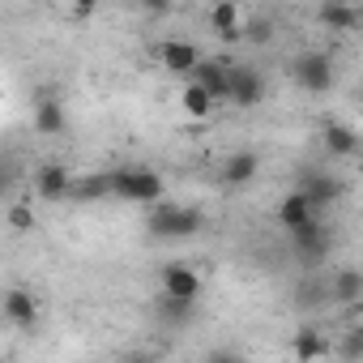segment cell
<instances>
[{
  "label": "cell",
  "instance_id": "cell-2",
  "mask_svg": "<svg viewBox=\"0 0 363 363\" xmlns=\"http://www.w3.org/2000/svg\"><path fill=\"white\" fill-rule=\"evenodd\" d=\"M201 223H206L201 210H193V206H171V201L150 206V218H145V227H150L154 240H193L201 231Z\"/></svg>",
  "mask_w": 363,
  "mask_h": 363
},
{
  "label": "cell",
  "instance_id": "cell-29",
  "mask_svg": "<svg viewBox=\"0 0 363 363\" xmlns=\"http://www.w3.org/2000/svg\"><path fill=\"white\" fill-rule=\"evenodd\" d=\"M0 363H9V359H0Z\"/></svg>",
  "mask_w": 363,
  "mask_h": 363
},
{
  "label": "cell",
  "instance_id": "cell-25",
  "mask_svg": "<svg viewBox=\"0 0 363 363\" xmlns=\"http://www.w3.org/2000/svg\"><path fill=\"white\" fill-rule=\"evenodd\" d=\"M244 35H248L252 43H269V39H274V22H265V18H257V22H252V26H248Z\"/></svg>",
  "mask_w": 363,
  "mask_h": 363
},
{
  "label": "cell",
  "instance_id": "cell-15",
  "mask_svg": "<svg viewBox=\"0 0 363 363\" xmlns=\"http://www.w3.org/2000/svg\"><path fill=\"white\" fill-rule=\"evenodd\" d=\"M278 223H282L286 231H299V227L316 223V214H312V206L303 201V193H299V189L282 197V206H278Z\"/></svg>",
  "mask_w": 363,
  "mask_h": 363
},
{
  "label": "cell",
  "instance_id": "cell-18",
  "mask_svg": "<svg viewBox=\"0 0 363 363\" xmlns=\"http://www.w3.org/2000/svg\"><path fill=\"white\" fill-rule=\"evenodd\" d=\"M291 244H295V252H299V257H308V261H316V257H325V252H329V240H325L320 223H308V227L291 231Z\"/></svg>",
  "mask_w": 363,
  "mask_h": 363
},
{
  "label": "cell",
  "instance_id": "cell-16",
  "mask_svg": "<svg viewBox=\"0 0 363 363\" xmlns=\"http://www.w3.org/2000/svg\"><path fill=\"white\" fill-rule=\"evenodd\" d=\"M329 295H333L342 308H354V303L363 299V274H359L354 265L337 269V274H333V286H329Z\"/></svg>",
  "mask_w": 363,
  "mask_h": 363
},
{
  "label": "cell",
  "instance_id": "cell-13",
  "mask_svg": "<svg viewBox=\"0 0 363 363\" xmlns=\"http://www.w3.org/2000/svg\"><path fill=\"white\" fill-rule=\"evenodd\" d=\"M299 193H303V201H308L312 214H316V210H325V206H333V201L342 197V179H333V175H308Z\"/></svg>",
  "mask_w": 363,
  "mask_h": 363
},
{
  "label": "cell",
  "instance_id": "cell-5",
  "mask_svg": "<svg viewBox=\"0 0 363 363\" xmlns=\"http://www.w3.org/2000/svg\"><path fill=\"white\" fill-rule=\"evenodd\" d=\"M189 82H197L210 99H214V107L218 103H227V94H231V60H201L197 69H193V77Z\"/></svg>",
  "mask_w": 363,
  "mask_h": 363
},
{
  "label": "cell",
  "instance_id": "cell-27",
  "mask_svg": "<svg viewBox=\"0 0 363 363\" xmlns=\"http://www.w3.org/2000/svg\"><path fill=\"white\" fill-rule=\"evenodd\" d=\"M206 363H240V354H227V350H218V354H210Z\"/></svg>",
  "mask_w": 363,
  "mask_h": 363
},
{
  "label": "cell",
  "instance_id": "cell-24",
  "mask_svg": "<svg viewBox=\"0 0 363 363\" xmlns=\"http://www.w3.org/2000/svg\"><path fill=\"white\" fill-rule=\"evenodd\" d=\"M342 354H346L350 363H359V354H363V329H350V333L342 337Z\"/></svg>",
  "mask_w": 363,
  "mask_h": 363
},
{
  "label": "cell",
  "instance_id": "cell-21",
  "mask_svg": "<svg viewBox=\"0 0 363 363\" xmlns=\"http://www.w3.org/2000/svg\"><path fill=\"white\" fill-rule=\"evenodd\" d=\"M320 22H325L329 30H354V26L363 22V13L350 9V5H325V9H320Z\"/></svg>",
  "mask_w": 363,
  "mask_h": 363
},
{
  "label": "cell",
  "instance_id": "cell-28",
  "mask_svg": "<svg viewBox=\"0 0 363 363\" xmlns=\"http://www.w3.org/2000/svg\"><path fill=\"white\" fill-rule=\"evenodd\" d=\"M120 363H154V359H150V354H124Z\"/></svg>",
  "mask_w": 363,
  "mask_h": 363
},
{
  "label": "cell",
  "instance_id": "cell-14",
  "mask_svg": "<svg viewBox=\"0 0 363 363\" xmlns=\"http://www.w3.org/2000/svg\"><path fill=\"white\" fill-rule=\"evenodd\" d=\"M291 354H295V363H316V359L329 354V342H325L320 329L303 325V329H295V337H291Z\"/></svg>",
  "mask_w": 363,
  "mask_h": 363
},
{
  "label": "cell",
  "instance_id": "cell-4",
  "mask_svg": "<svg viewBox=\"0 0 363 363\" xmlns=\"http://www.w3.org/2000/svg\"><path fill=\"white\" fill-rule=\"evenodd\" d=\"M158 282H162V295L167 299H179V303H197L201 299V274L184 261H171L158 269Z\"/></svg>",
  "mask_w": 363,
  "mask_h": 363
},
{
  "label": "cell",
  "instance_id": "cell-22",
  "mask_svg": "<svg viewBox=\"0 0 363 363\" xmlns=\"http://www.w3.org/2000/svg\"><path fill=\"white\" fill-rule=\"evenodd\" d=\"M193 312H197V303H179V299L158 295V316H162L167 325H189V320H193Z\"/></svg>",
  "mask_w": 363,
  "mask_h": 363
},
{
  "label": "cell",
  "instance_id": "cell-12",
  "mask_svg": "<svg viewBox=\"0 0 363 363\" xmlns=\"http://www.w3.org/2000/svg\"><path fill=\"white\" fill-rule=\"evenodd\" d=\"M210 26L223 43H240L244 39V26H240V5L235 0H218V5L210 9Z\"/></svg>",
  "mask_w": 363,
  "mask_h": 363
},
{
  "label": "cell",
  "instance_id": "cell-3",
  "mask_svg": "<svg viewBox=\"0 0 363 363\" xmlns=\"http://www.w3.org/2000/svg\"><path fill=\"white\" fill-rule=\"evenodd\" d=\"M291 77H295V86H303L308 94H325V90H333V82H337L333 60H329L325 52H303V56H295V60H291Z\"/></svg>",
  "mask_w": 363,
  "mask_h": 363
},
{
  "label": "cell",
  "instance_id": "cell-19",
  "mask_svg": "<svg viewBox=\"0 0 363 363\" xmlns=\"http://www.w3.org/2000/svg\"><path fill=\"white\" fill-rule=\"evenodd\" d=\"M69 197H77V201H103V197H111V175H107V171H90V175H82Z\"/></svg>",
  "mask_w": 363,
  "mask_h": 363
},
{
  "label": "cell",
  "instance_id": "cell-1",
  "mask_svg": "<svg viewBox=\"0 0 363 363\" xmlns=\"http://www.w3.org/2000/svg\"><path fill=\"white\" fill-rule=\"evenodd\" d=\"M107 175H111V197H120L128 206H158L167 197L162 175L150 171V167H120V171H107Z\"/></svg>",
  "mask_w": 363,
  "mask_h": 363
},
{
  "label": "cell",
  "instance_id": "cell-23",
  "mask_svg": "<svg viewBox=\"0 0 363 363\" xmlns=\"http://www.w3.org/2000/svg\"><path fill=\"white\" fill-rule=\"evenodd\" d=\"M9 227L13 231H35V206H26V201H18V206H9Z\"/></svg>",
  "mask_w": 363,
  "mask_h": 363
},
{
  "label": "cell",
  "instance_id": "cell-11",
  "mask_svg": "<svg viewBox=\"0 0 363 363\" xmlns=\"http://www.w3.org/2000/svg\"><path fill=\"white\" fill-rule=\"evenodd\" d=\"M325 154L329 158H354L359 154V128L342 124V120H329L325 124Z\"/></svg>",
  "mask_w": 363,
  "mask_h": 363
},
{
  "label": "cell",
  "instance_id": "cell-8",
  "mask_svg": "<svg viewBox=\"0 0 363 363\" xmlns=\"http://www.w3.org/2000/svg\"><path fill=\"white\" fill-rule=\"evenodd\" d=\"M35 193H39V201H65L73 193V171L65 162H43L35 171Z\"/></svg>",
  "mask_w": 363,
  "mask_h": 363
},
{
  "label": "cell",
  "instance_id": "cell-20",
  "mask_svg": "<svg viewBox=\"0 0 363 363\" xmlns=\"http://www.w3.org/2000/svg\"><path fill=\"white\" fill-rule=\"evenodd\" d=\"M179 107H184V116H193V120H206L214 111V99L197 82H184V90H179Z\"/></svg>",
  "mask_w": 363,
  "mask_h": 363
},
{
  "label": "cell",
  "instance_id": "cell-17",
  "mask_svg": "<svg viewBox=\"0 0 363 363\" xmlns=\"http://www.w3.org/2000/svg\"><path fill=\"white\" fill-rule=\"evenodd\" d=\"M257 171H261V158L252 154V150H240V154H231L227 162H223V179L227 184H248V179H257Z\"/></svg>",
  "mask_w": 363,
  "mask_h": 363
},
{
  "label": "cell",
  "instance_id": "cell-7",
  "mask_svg": "<svg viewBox=\"0 0 363 363\" xmlns=\"http://www.w3.org/2000/svg\"><path fill=\"white\" fill-rule=\"evenodd\" d=\"M0 312H5V320L18 325V329H35L39 325V299L26 286H9L5 299H0Z\"/></svg>",
  "mask_w": 363,
  "mask_h": 363
},
{
  "label": "cell",
  "instance_id": "cell-9",
  "mask_svg": "<svg viewBox=\"0 0 363 363\" xmlns=\"http://www.w3.org/2000/svg\"><path fill=\"white\" fill-rule=\"evenodd\" d=\"M261 94H265L261 73L248 69V65H231V94H227V103H235V107H252V103H261Z\"/></svg>",
  "mask_w": 363,
  "mask_h": 363
},
{
  "label": "cell",
  "instance_id": "cell-6",
  "mask_svg": "<svg viewBox=\"0 0 363 363\" xmlns=\"http://www.w3.org/2000/svg\"><path fill=\"white\" fill-rule=\"evenodd\" d=\"M158 60H162V69H167V73H175V77H193V69H197L206 56H201V48H197V43L167 39V43H158Z\"/></svg>",
  "mask_w": 363,
  "mask_h": 363
},
{
  "label": "cell",
  "instance_id": "cell-10",
  "mask_svg": "<svg viewBox=\"0 0 363 363\" xmlns=\"http://www.w3.org/2000/svg\"><path fill=\"white\" fill-rule=\"evenodd\" d=\"M69 128V116H65V103L56 94H39L35 99V133L39 137H60Z\"/></svg>",
  "mask_w": 363,
  "mask_h": 363
},
{
  "label": "cell",
  "instance_id": "cell-26",
  "mask_svg": "<svg viewBox=\"0 0 363 363\" xmlns=\"http://www.w3.org/2000/svg\"><path fill=\"white\" fill-rule=\"evenodd\" d=\"M9 189H13V175H9L5 167H0V201H5V197H9Z\"/></svg>",
  "mask_w": 363,
  "mask_h": 363
}]
</instances>
